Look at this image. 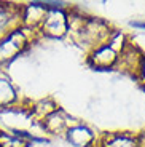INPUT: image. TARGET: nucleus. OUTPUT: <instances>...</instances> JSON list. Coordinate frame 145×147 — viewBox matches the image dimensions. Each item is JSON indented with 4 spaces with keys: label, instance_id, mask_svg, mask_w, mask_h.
Masks as SVG:
<instances>
[{
    "label": "nucleus",
    "instance_id": "1",
    "mask_svg": "<svg viewBox=\"0 0 145 147\" xmlns=\"http://www.w3.org/2000/svg\"><path fill=\"white\" fill-rule=\"evenodd\" d=\"M13 88L11 85L5 80H0V102H8L10 99H13Z\"/></svg>",
    "mask_w": 145,
    "mask_h": 147
},
{
    "label": "nucleus",
    "instance_id": "2",
    "mask_svg": "<svg viewBox=\"0 0 145 147\" xmlns=\"http://www.w3.org/2000/svg\"><path fill=\"white\" fill-rule=\"evenodd\" d=\"M5 22H7V13L0 8V27L5 26Z\"/></svg>",
    "mask_w": 145,
    "mask_h": 147
}]
</instances>
